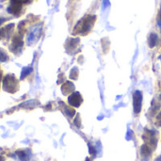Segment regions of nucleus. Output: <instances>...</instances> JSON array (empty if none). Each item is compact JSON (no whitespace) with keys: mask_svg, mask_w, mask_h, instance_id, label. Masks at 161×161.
Returning a JSON list of instances; mask_svg holds the SVG:
<instances>
[{"mask_svg":"<svg viewBox=\"0 0 161 161\" xmlns=\"http://www.w3.org/2000/svg\"><path fill=\"white\" fill-rule=\"evenodd\" d=\"M21 10H22V4L17 2V1H14V0H12V4L8 9L9 13L17 15V14L20 13Z\"/></svg>","mask_w":161,"mask_h":161,"instance_id":"nucleus-1","label":"nucleus"},{"mask_svg":"<svg viewBox=\"0 0 161 161\" xmlns=\"http://www.w3.org/2000/svg\"><path fill=\"white\" fill-rule=\"evenodd\" d=\"M13 45H15V47H21L23 45V42L21 39H19L18 37H16L14 40H13Z\"/></svg>","mask_w":161,"mask_h":161,"instance_id":"nucleus-2","label":"nucleus"},{"mask_svg":"<svg viewBox=\"0 0 161 161\" xmlns=\"http://www.w3.org/2000/svg\"><path fill=\"white\" fill-rule=\"evenodd\" d=\"M31 72V69L30 68H25L24 70H23V72H22V75H21V78H24V77H26L29 73Z\"/></svg>","mask_w":161,"mask_h":161,"instance_id":"nucleus-3","label":"nucleus"},{"mask_svg":"<svg viewBox=\"0 0 161 161\" xmlns=\"http://www.w3.org/2000/svg\"><path fill=\"white\" fill-rule=\"evenodd\" d=\"M17 153L19 154V157H20V159L22 161H28V157H27V155H26V153L24 152H18Z\"/></svg>","mask_w":161,"mask_h":161,"instance_id":"nucleus-4","label":"nucleus"},{"mask_svg":"<svg viewBox=\"0 0 161 161\" xmlns=\"http://www.w3.org/2000/svg\"><path fill=\"white\" fill-rule=\"evenodd\" d=\"M8 60L7 55H6L3 51L0 50V61H5V60Z\"/></svg>","mask_w":161,"mask_h":161,"instance_id":"nucleus-5","label":"nucleus"},{"mask_svg":"<svg viewBox=\"0 0 161 161\" xmlns=\"http://www.w3.org/2000/svg\"><path fill=\"white\" fill-rule=\"evenodd\" d=\"M14 1H17V2H19V3L23 4V3H27V2H29V0H14Z\"/></svg>","mask_w":161,"mask_h":161,"instance_id":"nucleus-6","label":"nucleus"},{"mask_svg":"<svg viewBox=\"0 0 161 161\" xmlns=\"http://www.w3.org/2000/svg\"><path fill=\"white\" fill-rule=\"evenodd\" d=\"M0 161H4V157H2L1 155H0Z\"/></svg>","mask_w":161,"mask_h":161,"instance_id":"nucleus-7","label":"nucleus"},{"mask_svg":"<svg viewBox=\"0 0 161 161\" xmlns=\"http://www.w3.org/2000/svg\"><path fill=\"white\" fill-rule=\"evenodd\" d=\"M159 17H160V19H161V10H160V14H159Z\"/></svg>","mask_w":161,"mask_h":161,"instance_id":"nucleus-8","label":"nucleus"}]
</instances>
